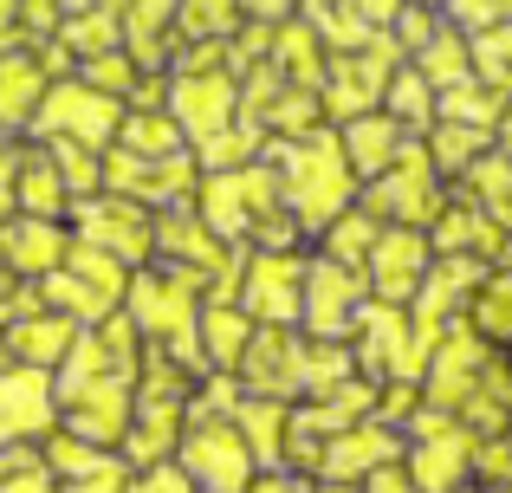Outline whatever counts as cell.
Instances as JSON below:
<instances>
[{"label": "cell", "instance_id": "cell-26", "mask_svg": "<svg viewBox=\"0 0 512 493\" xmlns=\"http://www.w3.org/2000/svg\"><path fill=\"white\" fill-rule=\"evenodd\" d=\"M454 474H461V442H454L448 429L428 422V448H415V481H422L428 493H441Z\"/></svg>", "mask_w": 512, "mask_h": 493}, {"label": "cell", "instance_id": "cell-18", "mask_svg": "<svg viewBox=\"0 0 512 493\" xmlns=\"http://www.w3.org/2000/svg\"><path fill=\"white\" fill-rule=\"evenodd\" d=\"M389 455H396V435H383V429H350V435H338V442L312 461V468L325 474V481H350V474H363V468H383Z\"/></svg>", "mask_w": 512, "mask_h": 493}, {"label": "cell", "instance_id": "cell-19", "mask_svg": "<svg viewBox=\"0 0 512 493\" xmlns=\"http://www.w3.org/2000/svg\"><path fill=\"white\" fill-rule=\"evenodd\" d=\"M13 202H20V215H39V221H59L65 208H72V195H65V182H59V169L46 163V156H26L20 163V176H13Z\"/></svg>", "mask_w": 512, "mask_h": 493}, {"label": "cell", "instance_id": "cell-9", "mask_svg": "<svg viewBox=\"0 0 512 493\" xmlns=\"http://www.w3.org/2000/svg\"><path fill=\"white\" fill-rule=\"evenodd\" d=\"M299 299H305V266L292 260V253H260V260L247 266V305L266 325L299 318Z\"/></svg>", "mask_w": 512, "mask_h": 493}, {"label": "cell", "instance_id": "cell-39", "mask_svg": "<svg viewBox=\"0 0 512 493\" xmlns=\"http://www.w3.org/2000/svg\"><path fill=\"white\" fill-rule=\"evenodd\" d=\"M13 208H20V202H13V189H0V228L13 221Z\"/></svg>", "mask_w": 512, "mask_h": 493}, {"label": "cell", "instance_id": "cell-10", "mask_svg": "<svg viewBox=\"0 0 512 493\" xmlns=\"http://www.w3.org/2000/svg\"><path fill=\"white\" fill-rule=\"evenodd\" d=\"M273 176L266 169H234V176H214L208 182V202H201V215H208V228L221 234H240L260 208H273Z\"/></svg>", "mask_w": 512, "mask_h": 493}, {"label": "cell", "instance_id": "cell-8", "mask_svg": "<svg viewBox=\"0 0 512 493\" xmlns=\"http://www.w3.org/2000/svg\"><path fill=\"white\" fill-rule=\"evenodd\" d=\"M435 208V176H428V156L422 150H402L396 169L370 189V208L363 215H389V221H422Z\"/></svg>", "mask_w": 512, "mask_h": 493}, {"label": "cell", "instance_id": "cell-40", "mask_svg": "<svg viewBox=\"0 0 512 493\" xmlns=\"http://www.w3.org/2000/svg\"><path fill=\"white\" fill-rule=\"evenodd\" d=\"M247 493H299V487H286V481H260V487H247Z\"/></svg>", "mask_w": 512, "mask_h": 493}, {"label": "cell", "instance_id": "cell-30", "mask_svg": "<svg viewBox=\"0 0 512 493\" xmlns=\"http://www.w3.org/2000/svg\"><path fill=\"white\" fill-rule=\"evenodd\" d=\"M85 85L91 91H137V59H124V52H91L85 59Z\"/></svg>", "mask_w": 512, "mask_h": 493}, {"label": "cell", "instance_id": "cell-23", "mask_svg": "<svg viewBox=\"0 0 512 493\" xmlns=\"http://www.w3.org/2000/svg\"><path fill=\"white\" fill-rule=\"evenodd\" d=\"M240 422H247V455L253 461H279L286 455V403H240Z\"/></svg>", "mask_w": 512, "mask_h": 493}, {"label": "cell", "instance_id": "cell-37", "mask_svg": "<svg viewBox=\"0 0 512 493\" xmlns=\"http://www.w3.org/2000/svg\"><path fill=\"white\" fill-rule=\"evenodd\" d=\"M363 13H370V20H389V13H396V0H357Z\"/></svg>", "mask_w": 512, "mask_h": 493}, {"label": "cell", "instance_id": "cell-29", "mask_svg": "<svg viewBox=\"0 0 512 493\" xmlns=\"http://www.w3.org/2000/svg\"><path fill=\"white\" fill-rule=\"evenodd\" d=\"M234 13H240V0H188L182 7V33H195L201 46H208V39H221L227 26H234Z\"/></svg>", "mask_w": 512, "mask_h": 493}, {"label": "cell", "instance_id": "cell-42", "mask_svg": "<svg viewBox=\"0 0 512 493\" xmlns=\"http://www.w3.org/2000/svg\"><path fill=\"white\" fill-rule=\"evenodd\" d=\"M325 493H344V487H338V481H325Z\"/></svg>", "mask_w": 512, "mask_h": 493}, {"label": "cell", "instance_id": "cell-33", "mask_svg": "<svg viewBox=\"0 0 512 493\" xmlns=\"http://www.w3.org/2000/svg\"><path fill=\"white\" fill-rule=\"evenodd\" d=\"M0 493H59L46 481V461H39V468H26V474H13V481H0Z\"/></svg>", "mask_w": 512, "mask_h": 493}, {"label": "cell", "instance_id": "cell-2", "mask_svg": "<svg viewBox=\"0 0 512 493\" xmlns=\"http://www.w3.org/2000/svg\"><path fill=\"white\" fill-rule=\"evenodd\" d=\"M117 124H124L117 98L111 91H91V85H46V98L33 111L39 137H65V143H85V150H104Z\"/></svg>", "mask_w": 512, "mask_h": 493}, {"label": "cell", "instance_id": "cell-1", "mask_svg": "<svg viewBox=\"0 0 512 493\" xmlns=\"http://www.w3.org/2000/svg\"><path fill=\"white\" fill-rule=\"evenodd\" d=\"M279 163H286V202L299 208L305 228H331V221L344 215V195H350V163L344 150L331 137H312V143H286L279 150Z\"/></svg>", "mask_w": 512, "mask_h": 493}, {"label": "cell", "instance_id": "cell-35", "mask_svg": "<svg viewBox=\"0 0 512 493\" xmlns=\"http://www.w3.org/2000/svg\"><path fill=\"white\" fill-rule=\"evenodd\" d=\"M240 7H253V13H266V20H279V13H286L292 0H240Z\"/></svg>", "mask_w": 512, "mask_h": 493}, {"label": "cell", "instance_id": "cell-28", "mask_svg": "<svg viewBox=\"0 0 512 493\" xmlns=\"http://www.w3.org/2000/svg\"><path fill=\"white\" fill-rule=\"evenodd\" d=\"M370 247H376V221L370 215H338L331 221V260L338 266H357V260H370Z\"/></svg>", "mask_w": 512, "mask_h": 493}, {"label": "cell", "instance_id": "cell-34", "mask_svg": "<svg viewBox=\"0 0 512 493\" xmlns=\"http://www.w3.org/2000/svg\"><path fill=\"white\" fill-rule=\"evenodd\" d=\"M20 163H26V150H20V143L7 137V130H0V189H13V176H20Z\"/></svg>", "mask_w": 512, "mask_h": 493}, {"label": "cell", "instance_id": "cell-3", "mask_svg": "<svg viewBox=\"0 0 512 493\" xmlns=\"http://www.w3.org/2000/svg\"><path fill=\"white\" fill-rule=\"evenodd\" d=\"M130 325L150 331V338H169L175 357L195 364V299H188V279H169V273H137L130 279Z\"/></svg>", "mask_w": 512, "mask_h": 493}, {"label": "cell", "instance_id": "cell-24", "mask_svg": "<svg viewBox=\"0 0 512 493\" xmlns=\"http://www.w3.org/2000/svg\"><path fill=\"white\" fill-rule=\"evenodd\" d=\"M39 461H46V474H65V481H78V474H98L111 455H104L98 442H85V435H72V429H65V435H46Z\"/></svg>", "mask_w": 512, "mask_h": 493}, {"label": "cell", "instance_id": "cell-14", "mask_svg": "<svg viewBox=\"0 0 512 493\" xmlns=\"http://www.w3.org/2000/svg\"><path fill=\"white\" fill-rule=\"evenodd\" d=\"M72 338H78V325L65 312H33V318H20V325H7V344H13V357L20 364H33V370H52L65 351H72Z\"/></svg>", "mask_w": 512, "mask_h": 493}, {"label": "cell", "instance_id": "cell-32", "mask_svg": "<svg viewBox=\"0 0 512 493\" xmlns=\"http://www.w3.org/2000/svg\"><path fill=\"white\" fill-rule=\"evenodd\" d=\"M124 487H130V481H124V461H104L98 474H78L65 493H124Z\"/></svg>", "mask_w": 512, "mask_h": 493}, {"label": "cell", "instance_id": "cell-12", "mask_svg": "<svg viewBox=\"0 0 512 493\" xmlns=\"http://www.w3.org/2000/svg\"><path fill=\"white\" fill-rule=\"evenodd\" d=\"M370 279H376V292L383 299H409L415 286H422V273H428V247H422V234H409V228H396L389 241H376L370 247Z\"/></svg>", "mask_w": 512, "mask_h": 493}, {"label": "cell", "instance_id": "cell-38", "mask_svg": "<svg viewBox=\"0 0 512 493\" xmlns=\"http://www.w3.org/2000/svg\"><path fill=\"white\" fill-rule=\"evenodd\" d=\"M20 364V357H13V344H7V331H0V377H7V370Z\"/></svg>", "mask_w": 512, "mask_h": 493}, {"label": "cell", "instance_id": "cell-17", "mask_svg": "<svg viewBox=\"0 0 512 493\" xmlns=\"http://www.w3.org/2000/svg\"><path fill=\"white\" fill-rule=\"evenodd\" d=\"M175 117H182V124L201 137V150H208L214 130L234 117V91H227V78H182V91H175Z\"/></svg>", "mask_w": 512, "mask_h": 493}, {"label": "cell", "instance_id": "cell-41", "mask_svg": "<svg viewBox=\"0 0 512 493\" xmlns=\"http://www.w3.org/2000/svg\"><path fill=\"white\" fill-rule=\"evenodd\" d=\"M13 13H20V0H0V26H7V20H13Z\"/></svg>", "mask_w": 512, "mask_h": 493}, {"label": "cell", "instance_id": "cell-6", "mask_svg": "<svg viewBox=\"0 0 512 493\" xmlns=\"http://www.w3.org/2000/svg\"><path fill=\"white\" fill-rule=\"evenodd\" d=\"M72 221H78V241L117 253V260H143V253H150V228H143V215L124 208V202H91V195H78Z\"/></svg>", "mask_w": 512, "mask_h": 493}, {"label": "cell", "instance_id": "cell-31", "mask_svg": "<svg viewBox=\"0 0 512 493\" xmlns=\"http://www.w3.org/2000/svg\"><path fill=\"white\" fill-rule=\"evenodd\" d=\"M156 247H175L182 260H195V266H214V260H221V247H208L195 228H188V221H163V228H156Z\"/></svg>", "mask_w": 512, "mask_h": 493}, {"label": "cell", "instance_id": "cell-11", "mask_svg": "<svg viewBox=\"0 0 512 493\" xmlns=\"http://www.w3.org/2000/svg\"><path fill=\"white\" fill-rule=\"evenodd\" d=\"M104 182H111L117 195H143V202H175V195L188 189V163L182 156H104Z\"/></svg>", "mask_w": 512, "mask_h": 493}, {"label": "cell", "instance_id": "cell-4", "mask_svg": "<svg viewBox=\"0 0 512 493\" xmlns=\"http://www.w3.org/2000/svg\"><path fill=\"white\" fill-rule=\"evenodd\" d=\"M182 474L201 481L208 493H247V474H253V455L240 442V429L227 422H195L182 435Z\"/></svg>", "mask_w": 512, "mask_h": 493}, {"label": "cell", "instance_id": "cell-15", "mask_svg": "<svg viewBox=\"0 0 512 493\" xmlns=\"http://www.w3.org/2000/svg\"><path fill=\"white\" fill-rule=\"evenodd\" d=\"M389 85V46L376 39V59H344L338 72H331V91L325 104L338 117H363V104H376V91Z\"/></svg>", "mask_w": 512, "mask_h": 493}, {"label": "cell", "instance_id": "cell-7", "mask_svg": "<svg viewBox=\"0 0 512 493\" xmlns=\"http://www.w3.org/2000/svg\"><path fill=\"white\" fill-rule=\"evenodd\" d=\"M65 228L59 221H39V215H13L7 228H0V260H7L13 279H46L52 266L65 260Z\"/></svg>", "mask_w": 512, "mask_h": 493}, {"label": "cell", "instance_id": "cell-27", "mask_svg": "<svg viewBox=\"0 0 512 493\" xmlns=\"http://www.w3.org/2000/svg\"><path fill=\"white\" fill-rule=\"evenodd\" d=\"M201 344H208L214 364H240V357H247V318L227 312V305H208V318H201Z\"/></svg>", "mask_w": 512, "mask_h": 493}, {"label": "cell", "instance_id": "cell-20", "mask_svg": "<svg viewBox=\"0 0 512 493\" xmlns=\"http://www.w3.org/2000/svg\"><path fill=\"white\" fill-rule=\"evenodd\" d=\"M402 130H396V117H350V130H344V163H357V169H389L402 156Z\"/></svg>", "mask_w": 512, "mask_h": 493}, {"label": "cell", "instance_id": "cell-36", "mask_svg": "<svg viewBox=\"0 0 512 493\" xmlns=\"http://www.w3.org/2000/svg\"><path fill=\"white\" fill-rule=\"evenodd\" d=\"M363 493H409V487H402L396 474H370V487H363Z\"/></svg>", "mask_w": 512, "mask_h": 493}, {"label": "cell", "instance_id": "cell-5", "mask_svg": "<svg viewBox=\"0 0 512 493\" xmlns=\"http://www.w3.org/2000/svg\"><path fill=\"white\" fill-rule=\"evenodd\" d=\"M59 422V403H52V377L33 364H13L0 377V448L13 442H33Z\"/></svg>", "mask_w": 512, "mask_h": 493}, {"label": "cell", "instance_id": "cell-22", "mask_svg": "<svg viewBox=\"0 0 512 493\" xmlns=\"http://www.w3.org/2000/svg\"><path fill=\"white\" fill-rule=\"evenodd\" d=\"M117 7H130V59L156 65L163 59V26H169L175 0H117Z\"/></svg>", "mask_w": 512, "mask_h": 493}, {"label": "cell", "instance_id": "cell-13", "mask_svg": "<svg viewBox=\"0 0 512 493\" xmlns=\"http://www.w3.org/2000/svg\"><path fill=\"white\" fill-rule=\"evenodd\" d=\"M305 318H312V331H325V338L357 318V279H350V266L318 260L312 273H305Z\"/></svg>", "mask_w": 512, "mask_h": 493}, {"label": "cell", "instance_id": "cell-25", "mask_svg": "<svg viewBox=\"0 0 512 493\" xmlns=\"http://www.w3.org/2000/svg\"><path fill=\"white\" fill-rule=\"evenodd\" d=\"M124 150L130 156H175L182 150V124L175 117H156V111H137V117H124Z\"/></svg>", "mask_w": 512, "mask_h": 493}, {"label": "cell", "instance_id": "cell-21", "mask_svg": "<svg viewBox=\"0 0 512 493\" xmlns=\"http://www.w3.org/2000/svg\"><path fill=\"white\" fill-rule=\"evenodd\" d=\"M111 46H117V0H98L91 13L65 20V33H59V52H78V59H91V52H111Z\"/></svg>", "mask_w": 512, "mask_h": 493}, {"label": "cell", "instance_id": "cell-16", "mask_svg": "<svg viewBox=\"0 0 512 493\" xmlns=\"http://www.w3.org/2000/svg\"><path fill=\"white\" fill-rule=\"evenodd\" d=\"M39 98H46V65L26 59V52H7L0 59V130L33 124Z\"/></svg>", "mask_w": 512, "mask_h": 493}]
</instances>
